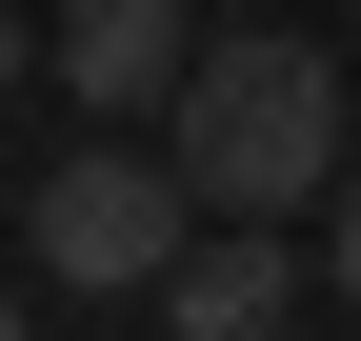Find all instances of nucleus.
I'll return each mask as SVG.
<instances>
[{
  "label": "nucleus",
  "mask_w": 361,
  "mask_h": 341,
  "mask_svg": "<svg viewBox=\"0 0 361 341\" xmlns=\"http://www.w3.org/2000/svg\"><path fill=\"white\" fill-rule=\"evenodd\" d=\"M180 201H201V221H301V201L341 181V61L322 40H281V20H241V40H201V61H180Z\"/></svg>",
  "instance_id": "f257e3e1"
},
{
  "label": "nucleus",
  "mask_w": 361,
  "mask_h": 341,
  "mask_svg": "<svg viewBox=\"0 0 361 341\" xmlns=\"http://www.w3.org/2000/svg\"><path fill=\"white\" fill-rule=\"evenodd\" d=\"M180 221H201V201H180V161H121V141H80L61 181L20 201V241H40V281H61V302H161Z\"/></svg>",
  "instance_id": "f03ea898"
},
{
  "label": "nucleus",
  "mask_w": 361,
  "mask_h": 341,
  "mask_svg": "<svg viewBox=\"0 0 361 341\" xmlns=\"http://www.w3.org/2000/svg\"><path fill=\"white\" fill-rule=\"evenodd\" d=\"M180 61H201V40H180V0H61V40H40V80H61V101H101V120H161Z\"/></svg>",
  "instance_id": "7ed1b4c3"
},
{
  "label": "nucleus",
  "mask_w": 361,
  "mask_h": 341,
  "mask_svg": "<svg viewBox=\"0 0 361 341\" xmlns=\"http://www.w3.org/2000/svg\"><path fill=\"white\" fill-rule=\"evenodd\" d=\"M161 321H180V341H281V321H301V241H261V221L180 241V261H161Z\"/></svg>",
  "instance_id": "20e7f679"
},
{
  "label": "nucleus",
  "mask_w": 361,
  "mask_h": 341,
  "mask_svg": "<svg viewBox=\"0 0 361 341\" xmlns=\"http://www.w3.org/2000/svg\"><path fill=\"white\" fill-rule=\"evenodd\" d=\"M20 80H40V40H20V0H0V101H20Z\"/></svg>",
  "instance_id": "39448f33"
},
{
  "label": "nucleus",
  "mask_w": 361,
  "mask_h": 341,
  "mask_svg": "<svg viewBox=\"0 0 361 341\" xmlns=\"http://www.w3.org/2000/svg\"><path fill=\"white\" fill-rule=\"evenodd\" d=\"M322 261H341V302H361V181H341V241H322Z\"/></svg>",
  "instance_id": "423d86ee"
}]
</instances>
